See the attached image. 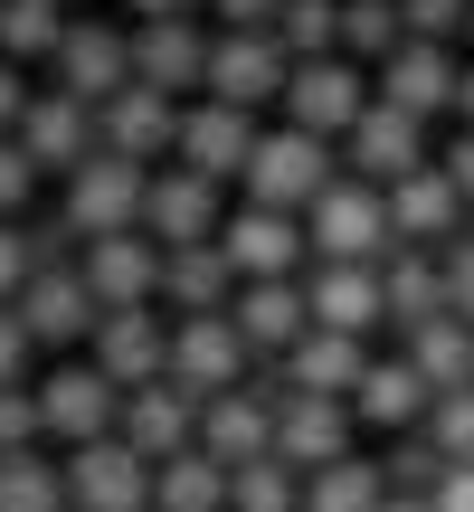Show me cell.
I'll use <instances>...</instances> for the list:
<instances>
[{
	"instance_id": "cell-1",
	"label": "cell",
	"mask_w": 474,
	"mask_h": 512,
	"mask_svg": "<svg viewBox=\"0 0 474 512\" xmlns=\"http://www.w3.org/2000/svg\"><path fill=\"white\" fill-rule=\"evenodd\" d=\"M323 181H342V143H323V133H304V124H285L275 114L266 133H256V152H247V171H237V200H275V209H304Z\"/></svg>"
},
{
	"instance_id": "cell-2",
	"label": "cell",
	"mask_w": 474,
	"mask_h": 512,
	"mask_svg": "<svg viewBox=\"0 0 474 512\" xmlns=\"http://www.w3.org/2000/svg\"><path fill=\"white\" fill-rule=\"evenodd\" d=\"M38 418H48V446H86V437H114L124 418V389L86 361V351H57L38 361Z\"/></svg>"
},
{
	"instance_id": "cell-3",
	"label": "cell",
	"mask_w": 474,
	"mask_h": 512,
	"mask_svg": "<svg viewBox=\"0 0 474 512\" xmlns=\"http://www.w3.org/2000/svg\"><path fill=\"white\" fill-rule=\"evenodd\" d=\"M370 67L361 57H294V76H285V95H275V114H285V124H304V133H323V143H342L351 124H361V105H370Z\"/></svg>"
},
{
	"instance_id": "cell-4",
	"label": "cell",
	"mask_w": 474,
	"mask_h": 512,
	"mask_svg": "<svg viewBox=\"0 0 474 512\" xmlns=\"http://www.w3.org/2000/svg\"><path fill=\"white\" fill-rule=\"evenodd\" d=\"M67 465V512H152V456L114 427V437H86V446H57Z\"/></svg>"
},
{
	"instance_id": "cell-5",
	"label": "cell",
	"mask_w": 474,
	"mask_h": 512,
	"mask_svg": "<svg viewBox=\"0 0 474 512\" xmlns=\"http://www.w3.org/2000/svg\"><path fill=\"white\" fill-rule=\"evenodd\" d=\"M143 190H152V162H133V152H105V143H95L86 162L57 181V209H67L86 238H105V228H143Z\"/></svg>"
},
{
	"instance_id": "cell-6",
	"label": "cell",
	"mask_w": 474,
	"mask_h": 512,
	"mask_svg": "<svg viewBox=\"0 0 474 512\" xmlns=\"http://www.w3.org/2000/svg\"><path fill=\"white\" fill-rule=\"evenodd\" d=\"M294 57L275 29H209V76L200 95H219V105H247V114H275V95H285Z\"/></svg>"
},
{
	"instance_id": "cell-7",
	"label": "cell",
	"mask_w": 474,
	"mask_h": 512,
	"mask_svg": "<svg viewBox=\"0 0 474 512\" xmlns=\"http://www.w3.org/2000/svg\"><path fill=\"white\" fill-rule=\"evenodd\" d=\"M48 86H67L76 105H105L114 86H133V19L76 10L67 38H57V57H48Z\"/></svg>"
},
{
	"instance_id": "cell-8",
	"label": "cell",
	"mask_w": 474,
	"mask_h": 512,
	"mask_svg": "<svg viewBox=\"0 0 474 512\" xmlns=\"http://www.w3.org/2000/svg\"><path fill=\"white\" fill-rule=\"evenodd\" d=\"M304 238L313 256H389V190L380 181H323L304 200Z\"/></svg>"
},
{
	"instance_id": "cell-9",
	"label": "cell",
	"mask_w": 474,
	"mask_h": 512,
	"mask_svg": "<svg viewBox=\"0 0 474 512\" xmlns=\"http://www.w3.org/2000/svg\"><path fill=\"white\" fill-rule=\"evenodd\" d=\"M427 152H437V124H427V114H408V105H380V95H370L361 124L342 133V171H351V181H380V190L408 181Z\"/></svg>"
},
{
	"instance_id": "cell-10",
	"label": "cell",
	"mask_w": 474,
	"mask_h": 512,
	"mask_svg": "<svg viewBox=\"0 0 474 512\" xmlns=\"http://www.w3.org/2000/svg\"><path fill=\"white\" fill-rule=\"evenodd\" d=\"M86 361L105 370L114 389L162 380V370H171V313L162 304H105V313H95V332H86Z\"/></svg>"
},
{
	"instance_id": "cell-11",
	"label": "cell",
	"mask_w": 474,
	"mask_h": 512,
	"mask_svg": "<svg viewBox=\"0 0 474 512\" xmlns=\"http://www.w3.org/2000/svg\"><path fill=\"white\" fill-rule=\"evenodd\" d=\"M456 76H465L456 38H399V48L370 67V86H380V105H408V114H427V124H446V114H456Z\"/></svg>"
},
{
	"instance_id": "cell-12",
	"label": "cell",
	"mask_w": 474,
	"mask_h": 512,
	"mask_svg": "<svg viewBox=\"0 0 474 512\" xmlns=\"http://www.w3.org/2000/svg\"><path fill=\"white\" fill-rule=\"evenodd\" d=\"M370 370V332H332V323H304V342H285L275 361H256V380L275 389V399H294V389H332V399H351V380Z\"/></svg>"
},
{
	"instance_id": "cell-13",
	"label": "cell",
	"mask_w": 474,
	"mask_h": 512,
	"mask_svg": "<svg viewBox=\"0 0 474 512\" xmlns=\"http://www.w3.org/2000/svg\"><path fill=\"white\" fill-rule=\"evenodd\" d=\"M219 247L237 275H304L313 238H304V209H275V200H237L219 219Z\"/></svg>"
},
{
	"instance_id": "cell-14",
	"label": "cell",
	"mask_w": 474,
	"mask_h": 512,
	"mask_svg": "<svg viewBox=\"0 0 474 512\" xmlns=\"http://www.w3.org/2000/svg\"><path fill=\"white\" fill-rule=\"evenodd\" d=\"M247 370H256V351H247V332H237L228 313H171V380H181L190 399H219Z\"/></svg>"
},
{
	"instance_id": "cell-15",
	"label": "cell",
	"mask_w": 474,
	"mask_h": 512,
	"mask_svg": "<svg viewBox=\"0 0 474 512\" xmlns=\"http://www.w3.org/2000/svg\"><path fill=\"white\" fill-rule=\"evenodd\" d=\"M133 76L162 95H200L209 76V10H171V19H133Z\"/></svg>"
},
{
	"instance_id": "cell-16",
	"label": "cell",
	"mask_w": 474,
	"mask_h": 512,
	"mask_svg": "<svg viewBox=\"0 0 474 512\" xmlns=\"http://www.w3.org/2000/svg\"><path fill=\"white\" fill-rule=\"evenodd\" d=\"M76 275H86L95 313L105 304H162V238L152 228H105V238H86Z\"/></svg>"
},
{
	"instance_id": "cell-17",
	"label": "cell",
	"mask_w": 474,
	"mask_h": 512,
	"mask_svg": "<svg viewBox=\"0 0 474 512\" xmlns=\"http://www.w3.org/2000/svg\"><path fill=\"white\" fill-rule=\"evenodd\" d=\"M228 219V181H209V171L190 162H152V190H143V228L162 247H190V238H219Z\"/></svg>"
},
{
	"instance_id": "cell-18",
	"label": "cell",
	"mask_w": 474,
	"mask_h": 512,
	"mask_svg": "<svg viewBox=\"0 0 474 512\" xmlns=\"http://www.w3.org/2000/svg\"><path fill=\"white\" fill-rule=\"evenodd\" d=\"M256 133H266V114L219 105V95H190V105H181V143H171V162H190V171H209V181L237 190V171H247Z\"/></svg>"
},
{
	"instance_id": "cell-19",
	"label": "cell",
	"mask_w": 474,
	"mask_h": 512,
	"mask_svg": "<svg viewBox=\"0 0 474 512\" xmlns=\"http://www.w3.org/2000/svg\"><path fill=\"white\" fill-rule=\"evenodd\" d=\"M304 304H313V323H332V332H370V342H380V332H389L380 256H313V266H304Z\"/></svg>"
},
{
	"instance_id": "cell-20",
	"label": "cell",
	"mask_w": 474,
	"mask_h": 512,
	"mask_svg": "<svg viewBox=\"0 0 474 512\" xmlns=\"http://www.w3.org/2000/svg\"><path fill=\"white\" fill-rule=\"evenodd\" d=\"M95 143L105 152H133V162H171V143H181V95L162 86H114L105 105H95Z\"/></svg>"
},
{
	"instance_id": "cell-21",
	"label": "cell",
	"mask_w": 474,
	"mask_h": 512,
	"mask_svg": "<svg viewBox=\"0 0 474 512\" xmlns=\"http://www.w3.org/2000/svg\"><path fill=\"white\" fill-rule=\"evenodd\" d=\"M427 408H437V389H427V370L408 361V351H370V370L351 380V418L380 427V437H408V427H427Z\"/></svg>"
},
{
	"instance_id": "cell-22",
	"label": "cell",
	"mask_w": 474,
	"mask_h": 512,
	"mask_svg": "<svg viewBox=\"0 0 474 512\" xmlns=\"http://www.w3.org/2000/svg\"><path fill=\"white\" fill-rule=\"evenodd\" d=\"M465 219L474 209H465V190L437 171V152H427L408 181H389V247H446Z\"/></svg>"
},
{
	"instance_id": "cell-23",
	"label": "cell",
	"mask_w": 474,
	"mask_h": 512,
	"mask_svg": "<svg viewBox=\"0 0 474 512\" xmlns=\"http://www.w3.org/2000/svg\"><path fill=\"white\" fill-rule=\"evenodd\" d=\"M351 437H361V418H351V399H332V389H294V399H275V456L285 465H332L351 456Z\"/></svg>"
},
{
	"instance_id": "cell-24",
	"label": "cell",
	"mask_w": 474,
	"mask_h": 512,
	"mask_svg": "<svg viewBox=\"0 0 474 512\" xmlns=\"http://www.w3.org/2000/svg\"><path fill=\"white\" fill-rule=\"evenodd\" d=\"M19 323H29V342L48 351H86V332H95V294H86V275L76 266H38L29 285H19Z\"/></svg>"
},
{
	"instance_id": "cell-25",
	"label": "cell",
	"mask_w": 474,
	"mask_h": 512,
	"mask_svg": "<svg viewBox=\"0 0 474 512\" xmlns=\"http://www.w3.org/2000/svg\"><path fill=\"white\" fill-rule=\"evenodd\" d=\"M10 133L29 143V162L48 171V181H67V171L95 152V105H76L67 86H38L29 105H19V124H10Z\"/></svg>"
},
{
	"instance_id": "cell-26",
	"label": "cell",
	"mask_w": 474,
	"mask_h": 512,
	"mask_svg": "<svg viewBox=\"0 0 474 512\" xmlns=\"http://www.w3.org/2000/svg\"><path fill=\"white\" fill-rule=\"evenodd\" d=\"M228 323L247 332V351H256V361H275V351H285V342H304V323H313L304 275H237Z\"/></svg>"
},
{
	"instance_id": "cell-27",
	"label": "cell",
	"mask_w": 474,
	"mask_h": 512,
	"mask_svg": "<svg viewBox=\"0 0 474 512\" xmlns=\"http://www.w3.org/2000/svg\"><path fill=\"white\" fill-rule=\"evenodd\" d=\"M200 446L219 465H247V456H266L275 446V389L256 380H237V389H219V399H200Z\"/></svg>"
},
{
	"instance_id": "cell-28",
	"label": "cell",
	"mask_w": 474,
	"mask_h": 512,
	"mask_svg": "<svg viewBox=\"0 0 474 512\" xmlns=\"http://www.w3.org/2000/svg\"><path fill=\"white\" fill-rule=\"evenodd\" d=\"M114 427H124V437L143 446L152 465H162V456H181V446H200V399H190V389L162 370V380L124 389V418H114Z\"/></svg>"
},
{
	"instance_id": "cell-29",
	"label": "cell",
	"mask_w": 474,
	"mask_h": 512,
	"mask_svg": "<svg viewBox=\"0 0 474 512\" xmlns=\"http://www.w3.org/2000/svg\"><path fill=\"white\" fill-rule=\"evenodd\" d=\"M228 294H237V266L219 238L162 247V313H228Z\"/></svg>"
},
{
	"instance_id": "cell-30",
	"label": "cell",
	"mask_w": 474,
	"mask_h": 512,
	"mask_svg": "<svg viewBox=\"0 0 474 512\" xmlns=\"http://www.w3.org/2000/svg\"><path fill=\"white\" fill-rule=\"evenodd\" d=\"M380 304H389V332H418L446 313V275H437V247H389L380 256Z\"/></svg>"
},
{
	"instance_id": "cell-31",
	"label": "cell",
	"mask_w": 474,
	"mask_h": 512,
	"mask_svg": "<svg viewBox=\"0 0 474 512\" xmlns=\"http://www.w3.org/2000/svg\"><path fill=\"white\" fill-rule=\"evenodd\" d=\"M152 512H228V465L209 446H181V456L152 465Z\"/></svg>"
},
{
	"instance_id": "cell-32",
	"label": "cell",
	"mask_w": 474,
	"mask_h": 512,
	"mask_svg": "<svg viewBox=\"0 0 474 512\" xmlns=\"http://www.w3.org/2000/svg\"><path fill=\"white\" fill-rule=\"evenodd\" d=\"M380 503H389V465L361 456V446L304 475V512H380Z\"/></svg>"
},
{
	"instance_id": "cell-33",
	"label": "cell",
	"mask_w": 474,
	"mask_h": 512,
	"mask_svg": "<svg viewBox=\"0 0 474 512\" xmlns=\"http://www.w3.org/2000/svg\"><path fill=\"white\" fill-rule=\"evenodd\" d=\"M399 351L427 370V389H465L474 380V323H465V313H437V323L399 332Z\"/></svg>"
},
{
	"instance_id": "cell-34",
	"label": "cell",
	"mask_w": 474,
	"mask_h": 512,
	"mask_svg": "<svg viewBox=\"0 0 474 512\" xmlns=\"http://www.w3.org/2000/svg\"><path fill=\"white\" fill-rule=\"evenodd\" d=\"M76 0H0V57H19V67H48L57 38H67Z\"/></svg>"
},
{
	"instance_id": "cell-35",
	"label": "cell",
	"mask_w": 474,
	"mask_h": 512,
	"mask_svg": "<svg viewBox=\"0 0 474 512\" xmlns=\"http://www.w3.org/2000/svg\"><path fill=\"white\" fill-rule=\"evenodd\" d=\"M228 512H304V465H285L275 446L228 465Z\"/></svg>"
},
{
	"instance_id": "cell-36",
	"label": "cell",
	"mask_w": 474,
	"mask_h": 512,
	"mask_svg": "<svg viewBox=\"0 0 474 512\" xmlns=\"http://www.w3.org/2000/svg\"><path fill=\"white\" fill-rule=\"evenodd\" d=\"M0 512H67V465H57L48 446L0 456Z\"/></svg>"
},
{
	"instance_id": "cell-37",
	"label": "cell",
	"mask_w": 474,
	"mask_h": 512,
	"mask_svg": "<svg viewBox=\"0 0 474 512\" xmlns=\"http://www.w3.org/2000/svg\"><path fill=\"white\" fill-rule=\"evenodd\" d=\"M266 29L285 38V57H332L342 48V0H285Z\"/></svg>"
},
{
	"instance_id": "cell-38",
	"label": "cell",
	"mask_w": 474,
	"mask_h": 512,
	"mask_svg": "<svg viewBox=\"0 0 474 512\" xmlns=\"http://www.w3.org/2000/svg\"><path fill=\"white\" fill-rule=\"evenodd\" d=\"M380 465H389V494H437L456 456H446L427 427H408V437H389V456H380Z\"/></svg>"
},
{
	"instance_id": "cell-39",
	"label": "cell",
	"mask_w": 474,
	"mask_h": 512,
	"mask_svg": "<svg viewBox=\"0 0 474 512\" xmlns=\"http://www.w3.org/2000/svg\"><path fill=\"white\" fill-rule=\"evenodd\" d=\"M399 38H408V29H399V0H342V57L380 67Z\"/></svg>"
},
{
	"instance_id": "cell-40",
	"label": "cell",
	"mask_w": 474,
	"mask_h": 512,
	"mask_svg": "<svg viewBox=\"0 0 474 512\" xmlns=\"http://www.w3.org/2000/svg\"><path fill=\"white\" fill-rule=\"evenodd\" d=\"M427 437H437L456 465H474V380H465V389H437V408H427Z\"/></svg>"
},
{
	"instance_id": "cell-41",
	"label": "cell",
	"mask_w": 474,
	"mask_h": 512,
	"mask_svg": "<svg viewBox=\"0 0 474 512\" xmlns=\"http://www.w3.org/2000/svg\"><path fill=\"white\" fill-rule=\"evenodd\" d=\"M38 181H48V171L29 162V143L0 133V219H29V209H38Z\"/></svg>"
},
{
	"instance_id": "cell-42",
	"label": "cell",
	"mask_w": 474,
	"mask_h": 512,
	"mask_svg": "<svg viewBox=\"0 0 474 512\" xmlns=\"http://www.w3.org/2000/svg\"><path fill=\"white\" fill-rule=\"evenodd\" d=\"M19 446H48V418H38V380H10L0 389V456Z\"/></svg>"
},
{
	"instance_id": "cell-43",
	"label": "cell",
	"mask_w": 474,
	"mask_h": 512,
	"mask_svg": "<svg viewBox=\"0 0 474 512\" xmlns=\"http://www.w3.org/2000/svg\"><path fill=\"white\" fill-rule=\"evenodd\" d=\"M437 275H446V313H465V323H474V219L437 247Z\"/></svg>"
},
{
	"instance_id": "cell-44",
	"label": "cell",
	"mask_w": 474,
	"mask_h": 512,
	"mask_svg": "<svg viewBox=\"0 0 474 512\" xmlns=\"http://www.w3.org/2000/svg\"><path fill=\"white\" fill-rule=\"evenodd\" d=\"M465 10H474V0H399V29L408 38H456V48H465Z\"/></svg>"
},
{
	"instance_id": "cell-45",
	"label": "cell",
	"mask_w": 474,
	"mask_h": 512,
	"mask_svg": "<svg viewBox=\"0 0 474 512\" xmlns=\"http://www.w3.org/2000/svg\"><path fill=\"white\" fill-rule=\"evenodd\" d=\"M38 361H48V351L29 342V323H19V304H0V389H10V380H38Z\"/></svg>"
},
{
	"instance_id": "cell-46",
	"label": "cell",
	"mask_w": 474,
	"mask_h": 512,
	"mask_svg": "<svg viewBox=\"0 0 474 512\" xmlns=\"http://www.w3.org/2000/svg\"><path fill=\"white\" fill-rule=\"evenodd\" d=\"M38 275V247H29V219H0V304H19V285Z\"/></svg>"
},
{
	"instance_id": "cell-47",
	"label": "cell",
	"mask_w": 474,
	"mask_h": 512,
	"mask_svg": "<svg viewBox=\"0 0 474 512\" xmlns=\"http://www.w3.org/2000/svg\"><path fill=\"white\" fill-rule=\"evenodd\" d=\"M437 171H446V181L465 190V209H474V124H456V133L437 143Z\"/></svg>"
},
{
	"instance_id": "cell-48",
	"label": "cell",
	"mask_w": 474,
	"mask_h": 512,
	"mask_svg": "<svg viewBox=\"0 0 474 512\" xmlns=\"http://www.w3.org/2000/svg\"><path fill=\"white\" fill-rule=\"evenodd\" d=\"M285 0H209V29H266Z\"/></svg>"
},
{
	"instance_id": "cell-49",
	"label": "cell",
	"mask_w": 474,
	"mask_h": 512,
	"mask_svg": "<svg viewBox=\"0 0 474 512\" xmlns=\"http://www.w3.org/2000/svg\"><path fill=\"white\" fill-rule=\"evenodd\" d=\"M29 95H38V86H29V67H19V57H0V133L19 124V105H29Z\"/></svg>"
},
{
	"instance_id": "cell-50",
	"label": "cell",
	"mask_w": 474,
	"mask_h": 512,
	"mask_svg": "<svg viewBox=\"0 0 474 512\" xmlns=\"http://www.w3.org/2000/svg\"><path fill=\"white\" fill-rule=\"evenodd\" d=\"M437 512H474V465H446V484H437Z\"/></svg>"
},
{
	"instance_id": "cell-51",
	"label": "cell",
	"mask_w": 474,
	"mask_h": 512,
	"mask_svg": "<svg viewBox=\"0 0 474 512\" xmlns=\"http://www.w3.org/2000/svg\"><path fill=\"white\" fill-rule=\"evenodd\" d=\"M446 124H474V48H465V76H456V114Z\"/></svg>"
},
{
	"instance_id": "cell-52",
	"label": "cell",
	"mask_w": 474,
	"mask_h": 512,
	"mask_svg": "<svg viewBox=\"0 0 474 512\" xmlns=\"http://www.w3.org/2000/svg\"><path fill=\"white\" fill-rule=\"evenodd\" d=\"M133 19H171V10H209V0H124Z\"/></svg>"
},
{
	"instance_id": "cell-53",
	"label": "cell",
	"mask_w": 474,
	"mask_h": 512,
	"mask_svg": "<svg viewBox=\"0 0 474 512\" xmlns=\"http://www.w3.org/2000/svg\"><path fill=\"white\" fill-rule=\"evenodd\" d=\"M380 512H437V494H389Z\"/></svg>"
},
{
	"instance_id": "cell-54",
	"label": "cell",
	"mask_w": 474,
	"mask_h": 512,
	"mask_svg": "<svg viewBox=\"0 0 474 512\" xmlns=\"http://www.w3.org/2000/svg\"><path fill=\"white\" fill-rule=\"evenodd\" d=\"M465 48H474V10H465Z\"/></svg>"
}]
</instances>
